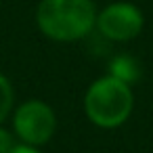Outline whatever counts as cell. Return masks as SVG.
I'll use <instances>...</instances> for the list:
<instances>
[{
  "label": "cell",
  "instance_id": "2",
  "mask_svg": "<svg viewBox=\"0 0 153 153\" xmlns=\"http://www.w3.org/2000/svg\"><path fill=\"white\" fill-rule=\"evenodd\" d=\"M134 107V94L130 84L103 76L94 80L84 94V113L99 128H117L122 126Z\"/></svg>",
  "mask_w": 153,
  "mask_h": 153
},
{
  "label": "cell",
  "instance_id": "7",
  "mask_svg": "<svg viewBox=\"0 0 153 153\" xmlns=\"http://www.w3.org/2000/svg\"><path fill=\"white\" fill-rule=\"evenodd\" d=\"M13 147H15V143H13V136L9 134V130L0 128V153H9Z\"/></svg>",
  "mask_w": 153,
  "mask_h": 153
},
{
  "label": "cell",
  "instance_id": "8",
  "mask_svg": "<svg viewBox=\"0 0 153 153\" xmlns=\"http://www.w3.org/2000/svg\"><path fill=\"white\" fill-rule=\"evenodd\" d=\"M9 153H40L36 147H32V145H15Z\"/></svg>",
  "mask_w": 153,
  "mask_h": 153
},
{
  "label": "cell",
  "instance_id": "4",
  "mask_svg": "<svg viewBox=\"0 0 153 153\" xmlns=\"http://www.w3.org/2000/svg\"><path fill=\"white\" fill-rule=\"evenodd\" d=\"M145 25L143 11L132 2H111L97 13L94 27L111 42L134 40Z\"/></svg>",
  "mask_w": 153,
  "mask_h": 153
},
{
  "label": "cell",
  "instance_id": "5",
  "mask_svg": "<svg viewBox=\"0 0 153 153\" xmlns=\"http://www.w3.org/2000/svg\"><path fill=\"white\" fill-rule=\"evenodd\" d=\"M109 67H111V69H109V76H113V78H117V80L126 82V84L136 82L138 76H140L138 63H136L132 57H128V55H117V57L111 61Z\"/></svg>",
  "mask_w": 153,
  "mask_h": 153
},
{
  "label": "cell",
  "instance_id": "3",
  "mask_svg": "<svg viewBox=\"0 0 153 153\" xmlns=\"http://www.w3.org/2000/svg\"><path fill=\"white\" fill-rule=\"evenodd\" d=\"M13 126H15L17 136L23 140V145L40 147L53 138L57 130V117H55L53 107H48L44 101L32 99V101L21 103L15 109Z\"/></svg>",
  "mask_w": 153,
  "mask_h": 153
},
{
  "label": "cell",
  "instance_id": "1",
  "mask_svg": "<svg viewBox=\"0 0 153 153\" xmlns=\"http://www.w3.org/2000/svg\"><path fill=\"white\" fill-rule=\"evenodd\" d=\"M40 32L57 42H76L86 38L97 23L92 0H42L36 11Z\"/></svg>",
  "mask_w": 153,
  "mask_h": 153
},
{
  "label": "cell",
  "instance_id": "6",
  "mask_svg": "<svg viewBox=\"0 0 153 153\" xmlns=\"http://www.w3.org/2000/svg\"><path fill=\"white\" fill-rule=\"evenodd\" d=\"M13 99H15V94H13V86H11V82L0 74V122H2L9 113H11V109H13Z\"/></svg>",
  "mask_w": 153,
  "mask_h": 153
}]
</instances>
